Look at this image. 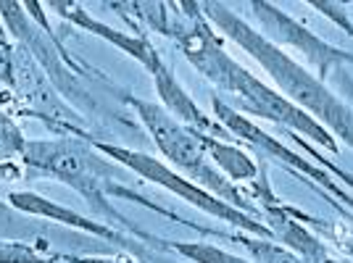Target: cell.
Wrapping results in <instances>:
<instances>
[{
  "label": "cell",
  "instance_id": "obj_1",
  "mask_svg": "<svg viewBox=\"0 0 353 263\" xmlns=\"http://www.w3.org/2000/svg\"><path fill=\"white\" fill-rule=\"evenodd\" d=\"M179 8L185 14V24L174 40L176 50L185 56V61L195 72L206 76L214 87L232 95L237 101L235 108L243 116L272 121V124L282 127V132L309 140L311 145H322L330 153H340L338 140L324 129L319 121H314L306 111H301L282 92H277L272 85H266L256 74H250L245 66H240L221 48L219 32L211 27L201 3L182 0Z\"/></svg>",
  "mask_w": 353,
  "mask_h": 263
},
{
  "label": "cell",
  "instance_id": "obj_2",
  "mask_svg": "<svg viewBox=\"0 0 353 263\" xmlns=\"http://www.w3.org/2000/svg\"><path fill=\"white\" fill-rule=\"evenodd\" d=\"M201 8L221 37L232 40L240 50H245L250 59L269 74L277 92L295 103L301 111H306L314 121H319L338 143H345L353 150V108L340 95H335L324 82H319L301 61H295L290 53L277 48L256 27H250L230 6L201 3Z\"/></svg>",
  "mask_w": 353,
  "mask_h": 263
},
{
  "label": "cell",
  "instance_id": "obj_3",
  "mask_svg": "<svg viewBox=\"0 0 353 263\" xmlns=\"http://www.w3.org/2000/svg\"><path fill=\"white\" fill-rule=\"evenodd\" d=\"M19 166L24 169V176L30 179H56L61 185L72 187L85 203L103 216L108 227H117L119 232H127L145 240V234L134 221H130L124 213H119L111 198L117 182V163L98 153L90 140L79 137H53V140H30L27 150L21 156Z\"/></svg>",
  "mask_w": 353,
  "mask_h": 263
},
{
  "label": "cell",
  "instance_id": "obj_4",
  "mask_svg": "<svg viewBox=\"0 0 353 263\" xmlns=\"http://www.w3.org/2000/svg\"><path fill=\"white\" fill-rule=\"evenodd\" d=\"M124 103L132 105V111L137 114V121L143 124V129L153 140V145L159 147V153L172 163V169L176 174H182L185 179H190L192 185L203 187L211 195H216L219 200L261 221V211L250 203L237 185H232L211 163V158H208L203 145H201V140H198V132L188 129L185 124L172 118L156 101L134 98V95L124 92Z\"/></svg>",
  "mask_w": 353,
  "mask_h": 263
},
{
  "label": "cell",
  "instance_id": "obj_5",
  "mask_svg": "<svg viewBox=\"0 0 353 263\" xmlns=\"http://www.w3.org/2000/svg\"><path fill=\"white\" fill-rule=\"evenodd\" d=\"M92 147H95L98 153H103L105 158H111L117 166L127 169V171H132L134 176L145 179V182H150V185H159V187H163L166 192L176 195L179 200H185V203L192 205V208H198V211L208 213L211 219L224 221V224L235 227L237 232L250 234V237L272 240V232L266 229L264 221L253 219V216H248V213H243V211L232 208L230 203L219 200L216 195H211V192L203 190V187L192 185L190 179H185L182 174H176L169 163L159 161V158L148 156V153H143V150H134V147H127V145H117V143H105V140H92Z\"/></svg>",
  "mask_w": 353,
  "mask_h": 263
},
{
  "label": "cell",
  "instance_id": "obj_6",
  "mask_svg": "<svg viewBox=\"0 0 353 263\" xmlns=\"http://www.w3.org/2000/svg\"><path fill=\"white\" fill-rule=\"evenodd\" d=\"M211 108H214V118L219 121L224 129L235 137L237 143H245V147H250L256 153V161H274L277 166H282L288 174L303 179V185H319L332 195V200L345 211H351L353 216V195L343 185H338L332 176L324 171L322 166L311 163V158H306L303 153H298L293 147H288L285 143H280L277 137L266 134L253 118L243 116L232 103L221 101L219 95L211 98Z\"/></svg>",
  "mask_w": 353,
  "mask_h": 263
},
{
  "label": "cell",
  "instance_id": "obj_7",
  "mask_svg": "<svg viewBox=\"0 0 353 263\" xmlns=\"http://www.w3.org/2000/svg\"><path fill=\"white\" fill-rule=\"evenodd\" d=\"M14 108L19 114L43 121L45 129H50L59 137H79V140H98L92 134L90 121L77 108L63 101L59 90L50 85V79L37 66V61L30 53L16 45L14 56Z\"/></svg>",
  "mask_w": 353,
  "mask_h": 263
},
{
  "label": "cell",
  "instance_id": "obj_8",
  "mask_svg": "<svg viewBox=\"0 0 353 263\" xmlns=\"http://www.w3.org/2000/svg\"><path fill=\"white\" fill-rule=\"evenodd\" d=\"M248 11L253 14V19L261 24V34L269 37L277 48H290L298 56H303L306 69H309L319 82H324L330 72H343L345 66H353V53L345 48L327 43L324 37L314 34V32L298 21L288 11L277 8L274 3H264V0H253L248 3Z\"/></svg>",
  "mask_w": 353,
  "mask_h": 263
},
{
  "label": "cell",
  "instance_id": "obj_9",
  "mask_svg": "<svg viewBox=\"0 0 353 263\" xmlns=\"http://www.w3.org/2000/svg\"><path fill=\"white\" fill-rule=\"evenodd\" d=\"M8 205L14 208L16 213H21V216L53 221V224H61V227H69L74 232H85V234H90V237L105 240V242H111V245L132 250L134 255L143 253V250H140L143 245L137 242V237H132V234H127V232H119L117 227H108L103 221L82 216V213H77L69 205L56 203V200H50V198H45V195H40V192H34V190L8 192Z\"/></svg>",
  "mask_w": 353,
  "mask_h": 263
},
{
  "label": "cell",
  "instance_id": "obj_10",
  "mask_svg": "<svg viewBox=\"0 0 353 263\" xmlns=\"http://www.w3.org/2000/svg\"><path fill=\"white\" fill-rule=\"evenodd\" d=\"M45 8L56 11L66 24H72V27H77V30L90 32L92 37H101L103 43L119 48L124 56H130V59L137 61L148 74H153L163 63L159 48L150 43V37H145V32L114 30L111 24H105V21H101V19L90 16L88 11H85V6H79V3H61V0H56V3L45 6Z\"/></svg>",
  "mask_w": 353,
  "mask_h": 263
},
{
  "label": "cell",
  "instance_id": "obj_11",
  "mask_svg": "<svg viewBox=\"0 0 353 263\" xmlns=\"http://www.w3.org/2000/svg\"><path fill=\"white\" fill-rule=\"evenodd\" d=\"M153 76V87H156V95H159V105L169 114L172 118H176L179 124H185L188 129L198 132V134H208V137H219V140H227V143H235V137L221 127L216 118L206 116L198 103L192 101V95L182 87V82L176 79L174 69L163 61L156 72L150 74Z\"/></svg>",
  "mask_w": 353,
  "mask_h": 263
},
{
  "label": "cell",
  "instance_id": "obj_12",
  "mask_svg": "<svg viewBox=\"0 0 353 263\" xmlns=\"http://www.w3.org/2000/svg\"><path fill=\"white\" fill-rule=\"evenodd\" d=\"M198 140H201V145H203L206 156L211 158V163L237 187L240 185L245 187L250 182H256L261 176V171H264V166L256 161L245 147L237 145V140L235 143H227V140L208 137V134H198Z\"/></svg>",
  "mask_w": 353,
  "mask_h": 263
},
{
  "label": "cell",
  "instance_id": "obj_13",
  "mask_svg": "<svg viewBox=\"0 0 353 263\" xmlns=\"http://www.w3.org/2000/svg\"><path fill=\"white\" fill-rule=\"evenodd\" d=\"M108 8H114L121 19H127L132 24L148 27L150 32H159L161 37L176 40V34L185 24V14L179 8V3H108Z\"/></svg>",
  "mask_w": 353,
  "mask_h": 263
},
{
  "label": "cell",
  "instance_id": "obj_14",
  "mask_svg": "<svg viewBox=\"0 0 353 263\" xmlns=\"http://www.w3.org/2000/svg\"><path fill=\"white\" fill-rule=\"evenodd\" d=\"M145 242H150V245H163V248H169L172 253L182 255L185 261H190V263H253V261H248V258H240L235 253L219 248V245L201 242V240H195V242H182V240H156L153 234H148Z\"/></svg>",
  "mask_w": 353,
  "mask_h": 263
},
{
  "label": "cell",
  "instance_id": "obj_15",
  "mask_svg": "<svg viewBox=\"0 0 353 263\" xmlns=\"http://www.w3.org/2000/svg\"><path fill=\"white\" fill-rule=\"evenodd\" d=\"M0 263H63L59 250L40 253L32 240H0Z\"/></svg>",
  "mask_w": 353,
  "mask_h": 263
},
{
  "label": "cell",
  "instance_id": "obj_16",
  "mask_svg": "<svg viewBox=\"0 0 353 263\" xmlns=\"http://www.w3.org/2000/svg\"><path fill=\"white\" fill-rule=\"evenodd\" d=\"M27 143L30 140L24 137V132L19 129L16 118L0 108V166L8 161H21Z\"/></svg>",
  "mask_w": 353,
  "mask_h": 263
},
{
  "label": "cell",
  "instance_id": "obj_17",
  "mask_svg": "<svg viewBox=\"0 0 353 263\" xmlns=\"http://www.w3.org/2000/svg\"><path fill=\"white\" fill-rule=\"evenodd\" d=\"M290 137H293V143H298V147H301L303 153H309V156L314 158V161L322 163V169H324V171H327L330 176H332V179H335L338 185H343V187H345L348 192H353V174H351V171H345V169H340L338 163H332L330 158H324L322 150H319V147L311 145L309 140H303V137H298V134H290Z\"/></svg>",
  "mask_w": 353,
  "mask_h": 263
},
{
  "label": "cell",
  "instance_id": "obj_18",
  "mask_svg": "<svg viewBox=\"0 0 353 263\" xmlns=\"http://www.w3.org/2000/svg\"><path fill=\"white\" fill-rule=\"evenodd\" d=\"M309 8H314L316 14H322L327 21H332L340 32H345V37L353 40V19L348 14V6L343 3H330V0H311Z\"/></svg>",
  "mask_w": 353,
  "mask_h": 263
},
{
  "label": "cell",
  "instance_id": "obj_19",
  "mask_svg": "<svg viewBox=\"0 0 353 263\" xmlns=\"http://www.w3.org/2000/svg\"><path fill=\"white\" fill-rule=\"evenodd\" d=\"M30 216L16 213L11 205L0 203V240H16L19 234L30 232L32 234V221Z\"/></svg>",
  "mask_w": 353,
  "mask_h": 263
},
{
  "label": "cell",
  "instance_id": "obj_20",
  "mask_svg": "<svg viewBox=\"0 0 353 263\" xmlns=\"http://www.w3.org/2000/svg\"><path fill=\"white\" fill-rule=\"evenodd\" d=\"M14 56L16 45L8 43V37L0 34V85L3 90H14Z\"/></svg>",
  "mask_w": 353,
  "mask_h": 263
},
{
  "label": "cell",
  "instance_id": "obj_21",
  "mask_svg": "<svg viewBox=\"0 0 353 263\" xmlns=\"http://www.w3.org/2000/svg\"><path fill=\"white\" fill-rule=\"evenodd\" d=\"M332 240H335V245L353 261V227H338V229L332 232Z\"/></svg>",
  "mask_w": 353,
  "mask_h": 263
},
{
  "label": "cell",
  "instance_id": "obj_22",
  "mask_svg": "<svg viewBox=\"0 0 353 263\" xmlns=\"http://www.w3.org/2000/svg\"><path fill=\"white\" fill-rule=\"evenodd\" d=\"M0 108H14V95L8 92V90H0Z\"/></svg>",
  "mask_w": 353,
  "mask_h": 263
},
{
  "label": "cell",
  "instance_id": "obj_23",
  "mask_svg": "<svg viewBox=\"0 0 353 263\" xmlns=\"http://www.w3.org/2000/svg\"><path fill=\"white\" fill-rule=\"evenodd\" d=\"M343 87H345V101H353V79L348 76V74H343Z\"/></svg>",
  "mask_w": 353,
  "mask_h": 263
},
{
  "label": "cell",
  "instance_id": "obj_24",
  "mask_svg": "<svg viewBox=\"0 0 353 263\" xmlns=\"http://www.w3.org/2000/svg\"><path fill=\"white\" fill-rule=\"evenodd\" d=\"M0 34H3V37H8V32H6V24H3V19H0Z\"/></svg>",
  "mask_w": 353,
  "mask_h": 263
}]
</instances>
